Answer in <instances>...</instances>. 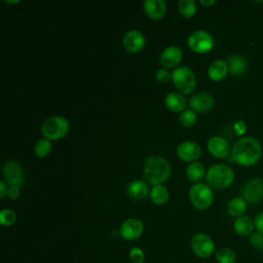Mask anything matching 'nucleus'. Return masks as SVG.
I'll return each instance as SVG.
<instances>
[{
  "label": "nucleus",
  "mask_w": 263,
  "mask_h": 263,
  "mask_svg": "<svg viewBox=\"0 0 263 263\" xmlns=\"http://www.w3.org/2000/svg\"><path fill=\"white\" fill-rule=\"evenodd\" d=\"M189 199L197 210L209 209L214 201L212 189L204 183H196L189 190Z\"/></svg>",
  "instance_id": "nucleus-6"
},
{
  "label": "nucleus",
  "mask_w": 263,
  "mask_h": 263,
  "mask_svg": "<svg viewBox=\"0 0 263 263\" xmlns=\"http://www.w3.org/2000/svg\"><path fill=\"white\" fill-rule=\"evenodd\" d=\"M143 172L148 184L155 186L168 179L171 165L164 157L160 155H151L145 160Z\"/></svg>",
  "instance_id": "nucleus-2"
},
{
  "label": "nucleus",
  "mask_w": 263,
  "mask_h": 263,
  "mask_svg": "<svg viewBox=\"0 0 263 263\" xmlns=\"http://www.w3.org/2000/svg\"><path fill=\"white\" fill-rule=\"evenodd\" d=\"M5 2H6V3H11V4H14V3H18L20 1H18V0H17V1H9V0H6Z\"/></svg>",
  "instance_id": "nucleus-39"
},
{
  "label": "nucleus",
  "mask_w": 263,
  "mask_h": 263,
  "mask_svg": "<svg viewBox=\"0 0 263 263\" xmlns=\"http://www.w3.org/2000/svg\"><path fill=\"white\" fill-rule=\"evenodd\" d=\"M199 3L202 4V5H204V6H210V5H212V4H215V0H211V1H203V0H200Z\"/></svg>",
  "instance_id": "nucleus-38"
},
{
  "label": "nucleus",
  "mask_w": 263,
  "mask_h": 263,
  "mask_svg": "<svg viewBox=\"0 0 263 263\" xmlns=\"http://www.w3.org/2000/svg\"><path fill=\"white\" fill-rule=\"evenodd\" d=\"M144 231V224L138 218H128L122 222L119 228L120 236L126 240L139 238Z\"/></svg>",
  "instance_id": "nucleus-10"
},
{
  "label": "nucleus",
  "mask_w": 263,
  "mask_h": 263,
  "mask_svg": "<svg viewBox=\"0 0 263 263\" xmlns=\"http://www.w3.org/2000/svg\"><path fill=\"white\" fill-rule=\"evenodd\" d=\"M155 77L156 79L161 82V83H165L167 82L170 79H172V73L167 70V69H164V68H161V69H158L155 73Z\"/></svg>",
  "instance_id": "nucleus-32"
},
{
  "label": "nucleus",
  "mask_w": 263,
  "mask_h": 263,
  "mask_svg": "<svg viewBox=\"0 0 263 263\" xmlns=\"http://www.w3.org/2000/svg\"><path fill=\"white\" fill-rule=\"evenodd\" d=\"M205 180L210 187L215 189H224L230 186L234 180L232 168L226 164H214L205 173Z\"/></svg>",
  "instance_id": "nucleus-3"
},
{
  "label": "nucleus",
  "mask_w": 263,
  "mask_h": 263,
  "mask_svg": "<svg viewBox=\"0 0 263 263\" xmlns=\"http://www.w3.org/2000/svg\"><path fill=\"white\" fill-rule=\"evenodd\" d=\"M214 38L205 31L197 30L192 32L188 37L189 48L197 53H205L214 47Z\"/></svg>",
  "instance_id": "nucleus-7"
},
{
  "label": "nucleus",
  "mask_w": 263,
  "mask_h": 263,
  "mask_svg": "<svg viewBox=\"0 0 263 263\" xmlns=\"http://www.w3.org/2000/svg\"><path fill=\"white\" fill-rule=\"evenodd\" d=\"M149 196H150L151 201L154 204H156V205L164 204L167 201V199H168L167 188L165 186H163L162 184L155 185V186H153L151 188Z\"/></svg>",
  "instance_id": "nucleus-23"
},
{
  "label": "nucleus",
  "mask_w": 263,
  "mask_h": 263,
  "mask_svg": "<svg viewBox=\"0 0 263 263\" xmlns=\"http://www.w3.org/2000/svg\"><path fill=\"white\" fill-rule=\"evenodd\" d=\"M255 224L252 221L251 218L247 217V216H241L238 217L233 224V228L235 230V232L240 235V236H248L251 235L253 233Z\"/></svg>",
  "instance_id": "nucleus-22"
},
{
  "label": "nucleus",
  "mask_w": 263,
  "mask_h": 263,
  "mask_svg": "<svg viewBox=\"0 0 263 263\" xmlns=\"http://www.w3.org/2000/svg\"><path fill=\"white\" fill-rule=\"evenodd\" d=\"M177 155L183 161H195L201 155V148L198 144L190 141L181 143L177 148Z\"/></svg>",
  "instance_id": "nucleus-14"
},
{
  "label": "nucleus",
  "mask_w": 263,
  "mask_h": 263,
  "mask_svg": "<svg viewBox=\"0 0 263 263\" xmlns=\"http://www.w3.org/2000/svg\"><path fill=\"white\" fill-rule=\"evenodd\" d=\"M172 80L181 93H190L196 86V78L193 71L185 66L177 67L173 70Z\"/></svg>",
  "instance_id": "nucleus-5"
},
{
  "label": "nucleus",
  "mask_w": 263,
  "mask_h": 263,
  "mask_svg": "<svg viewBox=\"0 0 263 263\" xmlns=\"http://www.w3.org/2000/svg\"><path fill=\"white\" fill-rule=\"evenodd\" d=\"M7 195H8V197H9L10 199H12V200L17 199L18 196H20V189H18V187L10 186V187L8 188V193H7Z\"/></svg>",
  "instance_id": "nucleus-35"
},
{
  "label": "nucleus",
  "mask_w": 263,
  "mask_h": 263,
  "mask_svg": "<svg viewBox=\"0 0 263 263\" xmlns=\"http://www.w3.org/2000/svg\"><path fill=\"white\" fill-rule=\"evenodd\" d=\"M246 124L242 120H238L235 122L234 124V130L237 135H242L245 132H246Z\"/></svg>",
  "instance_id": "nucleus-36"
},
{
  "label": "nucleus",
  "mask_w": 263,
  "mask_h": 263,
  "mask_svg": "<svg viewBox=\"0 0 263 263\" xmlns=\"http://www.w3.org/2000/svg\"><path fill=\"white\" fill-rule=\"evenodd\" d=\"M262 154V148L258 140L253 137H243L237 140L231 148L232 159L243 166L256 164Z\"/></svg>",
  "instance_id": "nucleus-1"
},
{
  "label": "nucleus",
  "mask_w": 263,
  "mask_h": 263,
  "mask_svg": "<svg viewBox=\"0 0 263 263\" xmlns=\"http://www.w3.org/2000/svg\"><path fill=\"white\" fill-rule=\"evenodd\" d=\"M8 193V188L6 187V184L4 181H0V197L3 198Z\"/></svg>",
  "instance_id": "nucleus-37"
},
{
  "label": "nucleus",
  "mask_w": 263,
  "mask_h": 263,
  "mask_svg": "<svg viewBox=\"0 0 263 263\" xmlns=\"http://www.w3.org/2000/svg\"><path fill=\"white\" fill-rule=\"evenodd\" d=\"M254 224H255V228L257 229V231L259 233L263 234V212H261L260 214H258L255 217Z\"/></svg>",
  "instance_id": "nucleus-34"
},
{
  "label": "nucleus",
  "mask_w": 263,
  "mask_h": 263,
  "mask_svg": "<svg viewBox=\"0 0 263 263\" xmlns=\"http://www.w3.org/2000/svg\"><path fill=\"white\" fill-rule=\"evenodd\" d=\"M16 221V214L9 209H3L0 212V223L2 226H10Z\"/></svg>",
  "instance_id": "nucleus-30"
},
{
  "label": "nucleus",
  "mask_w": 263,
  "mask_h": 263,
  "mask_svg": "<svg viewBox=\"0 0 263 263\" xmlns=\"http://www.w3.org/2000/svg\"><path fill=\"white\" fill-rule=\"evenodd\" d=\"M35 154L40 157L43 158L45 156H47L49 154V152L51 151V143L49 140L47 139H40L36 145H35Z\"/></svg>",
  "instance_id": "nucleus-29"
},
{
  "label": "nucleus",
  "mask_w": 263,
  "mask_h": 263,
  "mask_svg": "<svg viewBox=\"0 0 263 263\" xmlns=\"http://www.w3.org/2000/svg\"><path fill=\"white\" fill-rule=\"evenodd\" d=\"M227 63L223 60H217L213 62L208 68V75L213 81H221L223 80L228 73Z\"/></svg>",
  "instance_id": "nucleus-20"
},
{
  "label": "nucleus",
  "mask_w": 263,
  "mask_h": 263,
  "mask_svg": "<svg viewBox=\"0 0 263 263\" xmlns=\"http://www.w3.org/2000/svg\"><path fill=\"white\" fill-rule=\"evenodd\" d=\"M178 8L185 18H190L196 12V3L193 0H180L178 2Z\"/></svg>",
  "instance_id": "nucleus-26"
},
{
  "label": "nucleus",
  "mask_w": 263,
  "mask_h": 263,
  "mask_svg": "<svg viewBox=\"0 0 263 263\" xmlns=\"http://www.w3.org/2000/svg\"><path fill=\"white\" fill-rule=\"evenodd\" d=\"M122 44L126 51L136 53L139 52L145 45V37L140 31L130 30L126 32L122 38Z\"/></svg>",
  "instance_id": "nucleus-13"
},
{
  "label": "nucleus",
  "mask_w": 263,
  "mask_h": 263,
  "mask_svg": "<svg viewBox=\"0 0 263 263\" xmlns=\"http://www.w3.org/2000/svg\"><path fill=\"white\" fill-rule=\"evenodd\" d=\"M129 259L132 263H143L145 260V254L139 247H133L129 251Z\"/></svg>",
  "instance_id": "nucleus-31"
},
{
  "label": "nucleus",
  "mask_w": 263,
  "mask_h": 263,
  "mask_svg": "<svg viewBox=\"0 0 263 263\" xmlns=\"http://www.w3.org/2000/svg\"><path fill=\"white\" fill-rule=\"evenodd\" d=\"M143 8L146 15L152 20H160L166 12V4L163 0H145Z\"/></svg>",
  "instance_id": "nucleus-17"
},
{
  "label": "nucleus",
  "mask_w": 263,
  "mask_h": 263,
  "mask_svg": "<svg viewBox=\"0 0 263 263\" xmlns=\"http://www.w3.org/2000/svg\"><path fill=\"white\" fill-rule=\"evenodd\" d=\"M69 130V122L63 116H51L47 118L41 126L42 135L49 141L63 138Z\"/></svg>",
  "instance_id": "nucleus-4"
},
{
  "label": "nucleus",
  "mask_w": 263,
  "mask_h": 263,
  "mask_svg": "<svg viewBox=\"0 0 263 263\" xmlns=\"http://www.w3.org/2000/svg\"><path fill=\"white\" fill-rule=\"evenodd\" d=\"M215 258L218 263H234L236 255L234 251L229 248H220L216 251Z\"/></svg>",
  "instance_id": "nucleus-27"
},
{
  "label": "nucleus",
  "mask_w": 263,
  "mask_h": 263,
  "mask_svg": "<svg viewBox=\"0 0 263 263\" xmlns=\"http://www.w3.org/2000/svg\"><path fill=\"white\" fill-rule=\"evenodd\" d=\"M214 98L208 92H197L189 99V106L194 112H209L214 108Z\"/></svg>",
  "instance_id": "nucleus-12"
},
{
  "label": "nucleus",
  "mask_w": 263,
  "mask_h": 263,
  "mask_svg": "<svg viewBox=\"0 0 263 263\" xmlns=\"http://www.w3.org/2000/svg\"><path fill=\"white\" fill-rule=\"evenodd\" d=\"M248 202L242 197H234L227 204V212L232 217H241L247 211Z\"/></svg>",
  "instance_id": "nucleus-24"
},
{
  "label": "nucleus",
  "mask_w": 263,
  "mask_h": 263,
  "mask_svg": "<svg viewBox=\"0 0 263 263\" xmlns=\"http://www.w3.org/2000/svg\"><path fill=\"white\" fill-rule=\"evenodd\" d=\"M183 58V52L180 47L172 45L166 47L160 54V63L165 68H174L178 66Z\"/></svg>",
  "instance_id": "nucleus-16"
},
{
  "label": "nucleus",
  "mask_w": 263,
  "mask_h": 263,
  "mask_svg": "<svg viewBox=\"0 0 263 263\" xmlns=\"http://www.w3.org/2000/svg\"><path fill=\"white\" fill-rule=\"evenodd\" d=\"M164 105L172 112L178 113L186 108L187 101L181 92L173 91L167 93L166 97L164 98Z\"/></svg>",
  "instance_id": "nucleus-19"
},
{
  "label": "nucleus",
  "mask_w": 263,
  "mask_h": 263,
  "mask_svg": "<svg viewBox=\"0 0 263 263\" xmlns=\"http://www.w3.org/2000/svg\"><path fill=\"white\" fill-rule=\"evenodd\" d=\"M192 252L199 258H209L215 251L214 240L205 233H197L190 241Z\"/></svg>",
  "instance_id": "nucleus-8"
},
{
  "label": "nucleus",
  "mask_w": 263,
  "mask_h": 263,
  "mask_svg": "<svg viewBox=\"0 0 263 263\" xmlns=\"http://www.w3.org/2000/svg\"><path fill=\"white\" fill-rule=\"evenodd\" d=\"M208 150L216 158H225L230 152L229 143L222 137L215 136L208 141Z\"/></svg>",
  "instance_id": "nucleus-15"
},
{
  "label": "nucleus",
  "mask_w": 263,
  "mask_h": 263,
  "mask_svg": "<svg viewBox=\"0 0 263 263\" xmlns=\"http://www.w3.org/2000/svg\"><path fill=\"white\" fill-rule=\"evenodd\" d=\"M250 243L253 247L256 248H263V234L257 232V233H252L250 236Z\"/></svg>",
  "instance_id": "nucleus-33"
},
{
  "label": "nucleus",
  "mask_w": 263,
  "mask_h": 263,
  "mask_svg": "<svg viewBox=\"0 0 263 263\" xmlns=\"http://www.w3.org/2000/svg\"><path fill=\"white\" fill-rule=\"evenodd\" d=\"M228 71L232 75H240L247 70V61L240 54H231L227 58Z\"/></svg>",
  "instance_id": "nucleus-21"
},
{
  "label": "nucleus",
  "mask_w": 263,
  "mask_h": 263,
  "mask_svg": "<svg viewBox=\"0 0 263 263\" xmlns=\"http://www.w3.org/2000/svg\"><path fill=\"white\" fill-rule=\"evenodd\" d=\"M127 194L134 200H143L150 194L148 183L143 180H135L127 187Z\"/></svg>",
  "instance_id": "nucleus-18"
},
{
  "label": "nucleus",
  "mask_w": 263,
  "mask_h": 263,
  "mask_svg": "<svg viewBox=\"0 0 263 263\" xmlns=\"http://www.w3.org/2000/svg\"><path fill=\"white\" fill-rule=\"evenodd\" d=\"M197 120V115H196V112H194L193 110L191 109H188V110H184L180 117H179V121L181 123V125L185 126V127H191L195 124Z\"/></svg>",
  "instance_id": "nucleus-28"
},
{
  "label": "nucleus",
  "mask_w": 263,
  "mask_h": 263,
  "mask_svg": "<svg viewBox=\"0 0 263 263\" xmlns=\"http://www.w3.org/2000/svg\"><path fill=\"white\" fill-rule=\"evenodd\" d=\"M3 176L10 186L21 187L25 183V175L22 166L14 160H7L3 165Z\"/></svg>",
  "instance_id": "nucleus-9"
},
{
  "label": "nucleus",
  "mask_w": 263,
  "mask_h": 263,
  "mask_svg": "<svg viewBox=\"0 0 263 263\" xmlns=\"http://www.w3.org/2000/svg\"><path fill=\"white\" fill-rule=\"evenodd\" d=\"M186 175L189 181L198 183V181H200L205 175V170L203 164L201 162H196V161L191 162L190 164H188L186 168Z\"/></svg>",
  "instance_id": "nucleus-25"
},
{
  "label": "nucleus",
  "mask_w": 263,
  "mask_h": 263,
  "mask_svg": "<svg viewBox=\"0 0 263 263\" xmlns=\"http://www.w3.org/2000/svg\"><path fill=\"white\" fill-rule=\"evenodd\" d=\"M243 199L249 203H257L263 199V180L255 178L247 182L242 190Z\"/></svg>",
  "instance_id": "nucleus-11"
}]
</instances>
